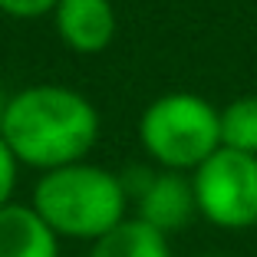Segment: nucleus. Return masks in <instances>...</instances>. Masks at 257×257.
Wrapping results in <instances>:
<instances>
[{
	"label": "nucleus",
	"instance_id": "f257e3e1",
	"mask_svg": "<svg viewBox=\"0 0 257 257\" xmlns=\"http://www.w3.org/2000/svg\"><path fill=\"white\" fill-rule=\"evenodd\" d=\"M0 139L20 165L53 172L86 162L99 139V112L66 86H30L0 109Z\"/></svg>",
	"mask_w": 257,
	"mask_h": 257
},
{
	"label": "nucleus",
	"instance_id": "f03ea898",
	"mask_svg": "<svg viewBox=\"0 0 257 257\" xmlns=\"http://www.w3.org/2000/svg\"><path fill=\"white\" fill-rule=\"evenodd\" d=\"M30 204L60 241L96 244L128 218V188L109 168L76 162L43 172Z\"/></svg>",
	"mask_w": 257,
	"mask_h": 257
},
{
	"label": "nucleus",
	"instance_id": "7ed1b4c3",
	"mask_svg": "<svg viewBox=\"0 0 257 257\" xmlns=\"http://www.w3.org/2000/svg\"><path fill=\"white\" fill-rule=\"evenodd\" d=\"M139 142L162 172H195L221 149V112L195 92H168L145 106Z\"/></svg>",
	"mask_w": 257,
	"mask_h": 257
},
{
	"label": "nucleus",
	"instance_id": "20e7f679",
	"mask_svg": "<svg viewBox=\"0 0 257 257\" xmlns=\"http://www.w3.org/2000/svg\"><path fill=\"white\" fill-rule=\"evenodd\" d=\"M195 208L221 231H247L257 224V155L221 145L191 172Z\"/></svg>",
	"mask_w": 257,
	"mask_h": 257
},
{
	"label": "nucleus",
	"instance_id": "39448f33",
	"mask_svg": "<svg viewBox=\"0 0 257 257\" xmlns=\"http://www.w3.org/2000/svg\"><path fill=\"white\" fill-rule=\"evenodd\" d=\"M132 198H136V218L142 221V224L155 227V231L165 234V237L175 234V231H182L198 214L191 178H185L182 172L145 175V182L128 191V201H132Z\"/></svg>",
	"mask_w": 257,
	"mask_h": 257
},
{
	"label": "nucleus",
	"instance_id": "423d86ee",
	"mask_svg": "<svg viewBox=\"0 0 257 257\" xmlns=\"http://www.w3.org/2000/svg\"><path fill=\"white\" fill-rule=\"evenodd\" d=\"M53 20L60 40L76 53H102L115 37V10L109 0H60Z\"/></svg>",
	"mask_w": 257,
	"mask_h": 257
},
{
	"label": "nucleus",
	"instance_id": "0eeeda50",
	"mask_svg": "<svg viewBox=\"0 0 257 257\" xmlns=\"http://www.w3.org/2000/svg\"><path fill=\"white\" fill-rule=\"evenodd\" d=\"M0 257H60V237L33 204L10 201L0 208Z\"/></svg>",
	"mask_w": 257,
	"mask_h": 257
},
{
	"label": "nucleus",
	"instance_id": "6e6552de",
	"mask_svg": "<svg viewBox=\"0 0 257 257\" xmlns=\"http://www.w3.org/2000/svg\"><path fill=\"white\" fill-rule=\"evenodd\" d=\"M86 257H175V254L165 234L142 224L139 218H125L115 231L89 244Z\"/></svg>",
	"mask_w": 257,
	"mask_h": 257
},
{
	"label": "nucleus",
	"instance_id": "1a4fd4ad",
	"mask_svg": "<svg viewBox=\"0 0 257 257\" xmlns=\"http://www.w3.org/2000/svg\"><path fill=\"white\" fill-rule=\"evenodd\" d=\"M221 112V145L224 149L257 155V96L234 99Z\"/></svg>",
	"mask_w": 257,
	"mask_h": 257
},
{
	"label": "nucleus",
	"instance_id": "9d476101",
	"mask_svg": "<svg viewBox=\"0 0 257 257\" xmlns=\"http://www.w3.org/2000/svg\"><path fill=\"white\" fill-rule=\"evenodd\" d=\"M60 0H0V14L17 17V20H37V17L53 14Z\"/></svg>",
	"mask_w": 257,
	"mask_h": 257
},
{
	"label": "nucleus",
	"instance_id": "9b49d317",
	"mask_svg": "<svg viewBox=\"0 0 257 257\" xmlns=\"http://www.w3.org/2000/svg\"><path fill=\"white\" fill-rule=\"evenodd\" d=\"M17 172H20V162L14 159L10 145L0 139V208H7L14 201V188H17Z\"/></svg>",
	"mask_w": 257,
	"mask_h": 257
},
{
	"label": "nucleus",
	"instance_id": "f8f14e48",
	"mask_svg": "<svg viewBox=\"0 0 257 257\" xmlns=\"http://www.w3.org/2000/svg\"><path fill=\"white\" fill-rule=\"evenodd\" d=\"M198 257H221V254H198Z\"/></svg>",
	"mask_w": 257,
	"mask_h": 257
}]
</instances>
